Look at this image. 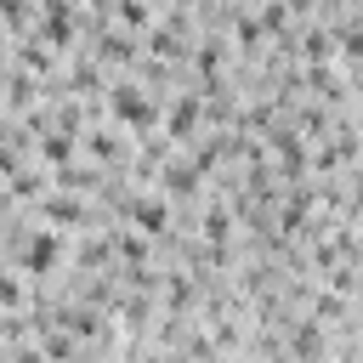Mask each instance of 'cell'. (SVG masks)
Listing matches in <instances>:
<instances>
[{"mask_svg": "<svg viewBox=\"0 0 363 363\" xmlns=\"http://www.w3.org/2000/svg\"><path fill=\"white\" fill-rule=\"evenodd\" d=\"M108 108H113V119H125V125H153V119H159V102H153L147 91H136V85H113Z\"/></svg>", "mask_w": 363, "mask_h": 363, "instance_id": "cell-1", "label": "cell"}, {"mask_svg": "<svg viewBox=\"0 0 363 363\" xmlns=\"http://www.w3.org/2000/svg\"><path fill=\"white\" fill-rule=\"evenodd\" d=\"M17 261H23V272H28V278H45V272L62 261V238H57V233H28Z\"/></svg>", "mask_w": 363, "mask_h": 363, "instance_id": "cell-2", "label": "cell"}, {"mask_svg": "<svg viewBox=\"0 0 363 363\" xmlns=\"http://www.w3.org/2000/svg\"><path fill=\"white\" fill-rule=\"evenodd\" d=\"M125 210H130V221L142 227V238H159V233L170 227V199H130Z\"/></svg>", "mask_w": 363, "mask_h": 363, "instance_id": "cell-3", "label": "cell"}, {"mask_svg": "<svg viewBox=\"0 0 363 363\" xmlns=\"http://www.w3.org/2000/svg\"><path fill=\"white\" fill-rule=\"evenodd\" d=\"M193 125H199V96H182V102L164 113V136H170V142H193Z\"/></svg>", "mask_w": 363, "mask_h": 363, "instance_id": "cell-4", "label": "cell"}, {"mask_svg": "<svg viewBox=\"0 0 363 363\" xmlns=\"http://www.w3.org/2000/svg\"><path fill=\"white\" fill-rule=\"evenodd\" d=\"M193 193H199V164H187V159L164 164V199H193Z\"/></svg>", "mask_w": 363, "mask_h": 363, "instance_id": "cell-5", "label": "cell"}, {"mask_svg": "<svg viewBox=\"0 0 363 363\" xmlns=\"http://www.w3.org/2000/svg\"><path fill=\"white\" fill-rule=\"evenodd\" d=\"M45 221L74 227V221H85V204H79V199H68V193H51V199H45Z\"/></svg>", "mask_w": 363, "mask_h": 363, "instance_id": "cell-6", "label": "cell"}, {"mask_svg": "<svg viewBox=\"0 0 363 363\" xmlns=\"http://www.w3.org/2000/svg\"><path fill=\"white\" fill-rule=\"evenodd\" d=\"M40 159H51V164H68V159H74V130H45V142H40Z\"/></svg>", "mask_w": 363, "mask_h": 363, "instance_id": "cell-7", "label": "cell"}, {"mask_svg": "<svg viewBox=\"0 0 363 363\" xmlns=\"http://www.w3.org/2000/svg\"><path fill=\"white\" fill-rule=\"evenodd\" d=\"M96 57H102V62H130V57H136V45H130L125 34H108V40L96 45Z\"/></svg>", "mask_w": 363, "mask_h": 363, "instance_id": "cell-8", "label": "cell"}, {"mask_svg": "<svg viewBox=\"0 0 363 363\" xmlns=\"http://www.w3.org/2000/svg\"><path fill=\"white\" fill-rule=\"evenodd\" d=\"M147 17H153V11H147L142 0H119V23H125V28H147Z\"/></svg>", "mask_w": 363, "mask_h": 363, "instance_id": "cell-9", "label": "cell"}, {"mask_svg": "<svg viewBox=\"0 0 363 363\" xmlns=\"http://www.w3.org/2000/svg\"><path fill=\"white\" fill-rule=\"evenodd\" d=\"M91 153L113 164V159H119V136H113V130H96V136H91Z\"/></svg>", "mask_w": 363, "mask_h": 363, "instance_id": "cell-10", "label": "cell"}, {"mask_svg": "<svg viewBox=\"0 0 363 363\" xmlns=\"http://www.w3.org/2000/svg\"><path fill=\"white\" fill-rule=\"evenodd\" d=\"M0 23L6 28H23L28 23V0H0Z\"/></svg>", "mask_w": 363, "mask_h": 363, "instance_id": "cell-11", "label": "cell"}, {"mask_svg": "<svg viewBox=\"0 0 363 363\" xmlns=\"http://www.w3.org/2000/svg\"><path fill=\"white\" fill-rule=\"evenodd\" d=\"M0 306H23V284L0 272Z\"/></svg>", "mask_w": 363, "mask_h": 363, "instance_id": "cell-12", "label": "cell"}, {"mask_svg": "<svg viewBox=\"0 0 363 363\" xmlns=\"http://www.w3.org/2000/svg\"><path fill=\"white\" fill-rule=\"evenodd\" d=\"M289 6H295V11H306V6H312V0H289Z\"/></svg>", "mask_w": 363, "mask_h": 363, "instance_id": "cell-13", "label": "cell"}]
</instances>
